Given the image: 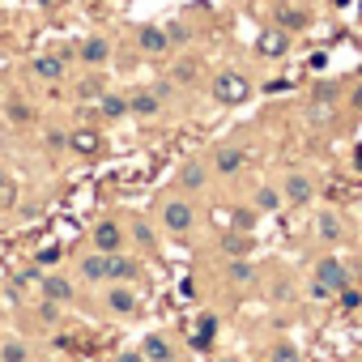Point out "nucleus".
Wrapping results in <instances>:
<instances>
[{"label": "nucleus", "mask_w": 362, "mask_h": 362, "mask_svg": "<svg viewBox=\"0 0 362 362\" xmlns=\"http://www.w3.org/2000/svg\"><path fill=\"white\" fill-rule=\"evenodd\" d=\"M218 337V315H201L197 320V345H214Z\"/></svg>", "instance_id": "obj_23"}, {"label": "nucleus", "mask_w": 362, "mask_h": 362, "mask_svg": "<svg viewBox=\"0 0 362 362\" xmlns=\"http://www.w3.org/2000/svg\"><path fill=\"white\" fill-rule=\"evenodd\" d=\"M311 192H315V188H311L307 175H290V179H286V201H290V205H307Z\"/></svg>", "instance_id": "obj_12"}, {"label": "nucleus", "mask_w": 362, "mask_h": 362, "mask_svg": "<svg viewBox=\"0 0 362 362\" xmlns=\"http://www.w3.org/2000/svg\"><path fill=\"white\" fill-rule=\"evenodd\" d=\"M132 239H136L141 247H153V230H149L145 222H136V226H132Z\"/></svg>", "instance_id": "obj_29"}, {"label": "nucleus", "mask_w": 362, "mask_h": 362, "mask_svg": "<svg viewBox=\"0 0 362 362\" xmlns=\"http://www.w3.org/2000/svg\"><path fill=\"white\" fill-rule=\"evenodd\" d=\"M81 277H86V281H107V256H103V252L86 256V260H81Z\"/></svg>", "instance_id": "obj_18"}, {"label": "nucleus", "mask_w": 362, "mask_h": 362, "mask_svg": "<svg viewBox=\"0 0 362 362\" xmlns=\"http://www.w3.org/2000/svg\"><path fill=\"white\" fill-rule=\"evenodd\" d=\"M107 56H111V43L107 39H86L81 43V60L86 64H107Z\"/></svg>", "instance_id": "obj_16"}, {"label": "nucleus", "mask_w": 362, "mask_h": 362, "mask_svg": "<svg viewBox=\"0 0 362 362\" xmlns=\"http://www.w3.org/2000/svg\"><path fill=\"white\" fill-rule=\"evenodd\" d=\"M39 260H43V264H56V260H60V247H47V252H43Z\"/></svg>", "instance_id": "obj_33"}, {"label": "nucleus", "mask_w": 362, "mask_h": 362, "mask_svg": "<svg viewBox=\"0 0 362 362\" xmlns=\"http://www.w3.org/2000/svg\"><path fill=\"white\" fill-rule=\"evenodd\" d=\"M252 277H256V269H252L243 256H235V260H230V281H252Z\"/></svg>", "instance_id": "obj_24"}, {"label": "nucleus", "mask_w": 362, "mask_h": 362, "mask_svg": "<svg viewBox=\"0 0 362 362\" xmlns=\"http://www.w3.org/2000/svg\"><path fill=\"white\" fill-rule=\"evenodd\" d=\"M277 201H281L277 188H260V192H256V209H277Z\"/></svg>", "instance_id": "obj_25"}, {"label": "nucleus", "mask_w": 362, "mask_h": 362, "mask_svg": "<svg viewBox=\"0 0 362 362\" xmlns=\"http://www.w3.org/2000/svg\"><path fill=\"white\" fill-rule=\"evenodd\" d=\"M222 247H226V256L235 260V256H247V252H252V239H247V230H235V235L222 239Z\"/></svg>", "instance_id": "obj_21"}, {"label": "nucleus", "mask_w": 362, "mask_h": 362, "mask_svg": "<svg viewBox=\"0 0 362 362\" xmlns=\"http://www.w3.org/2000/svg\"><path fill=\"white\" fill-rule=\"evenodd\" d=\"M94 247H98L103 256L119 252V247H124V230H119L115 222H98V226H94Z\"/></svg>", "instance_id": "obj_8"}, {"label": "nucleus", "mask_w": 362, "mask_h": 362, "mask_svg": "<svg viewBox=\"0 0 362 362\" xmlns=\"http://www.w3.org/2000/svg\"><path fill=\"white\" fill-rule=\"evenodd\" d=\"M107 281H141V260L111 252L107 256Z\"/></svg>", "instance_id": "obj_5"}, {"label": "nucleus", "mask_w": 362, "mask_h": 362, "mask_svg": "<svg viewBox=\"0 0 362 362\" xmlns=\"http://www.w3.org/2000/svg\"><path fill=\"white\" fill-rule=\"evenodd\" d=\"M311 298H320V303H324V298H337V290H332L328 281H320V277H315V281H311Z\"/></svg>", "instance_id": "obj_30"}, {"label": "nucleus", "mask_w": 362, "mask_h": 362, "mask_svg": "<svg viewBox=\"0 0 362 362\" xmlns=\"http://www.w3.org/2000/svg\"><path fill=\"white\" fill-rule=\"evenodd\" d=\"M256 52H260L264 60H277V56H286V52H290V35L273 22V26H264V30L256 35Z\"/></svg>", "instance_id": "obj_2"}, {"label": "nucleus", "mask_w": 362, "mask_h": 362, "mask_svg": "<svg viewBox=\"0 0 362 362\" xmlns=\"http://www.w3.org/2000/svg\"><path fill=\"white\" fill-rule=\"evenodd\" d=\"M205 179H209L205 162H201V158H192L184 170H179V188H184V192H201V188H205Z\"/></svg>", "instance_id": "obj_10"}, {"label": "nucleus", "mask_w": 362, "mask_h": 362, "mask_svg": "<svg viewBox=\"0 0 362 362\" xmlns=\"http://www.w3.org/2000/svg\"><path fill=\"white\" fill-rule=\"evenodd\" d=\"M136 43H141V52H149V56H162V52L170 47V39H166V30H158V26H141V35H136Z\"/></svg>", "instance_id": "obj_11"}, {"label": "nucleus", "mask_w": 362, "mask_h": 362, "mask_svg": "<svg viewBox=\"0 0 362 362\" xmlns=\"http://www.w3.org/2000/svg\"><path fill=\"white\" fill-rule=\"evenodd\" d=\"M30 73L43 77V81H60V77H64V60H60V56H35Z\"/></svg>", "instance_id": "obj_13"}, {"label": "nucleus", "mask_w": 362, "mask_h": 362, "mask_svg": "<svg viewBox=\"0 0 362 362\" xmlns=\"http://www.w3.org/2000/svg\"><path fill=\"white\" fill-rule=\"evenodd\" d=\"M69 149H73L77 158H98V153H103V132L90 128V124H81V128L69 132Z\"/></svg>", "instance_id": "obj_3"}, {"label": "nucleus", "mask_w": 362, "mask_h": 362, "mask_svg": "<svg viewBox=\"0 0 362 362\" xmlns=\"http://www.w3.org/2000/svg\"><path fill=\"white\" fill-rule=\"evenodd\" d=\"M252 94H256V90H252V81H247L243 73H235V69H226V73H218V77H214V98H218L222 107H243Z\"/></svg>", "instance_id": "obj_1"}, {"label": "nucleus", "mask_w": 362, "mask_h": 362, "mask_svg": "<svg viewBox=\"0 0 362 362\" xmlns=\"http://www.w3.org/2000/svg\"><path fill=\"white\" fill-rule=\"evenodd\" d=\"M252 222H256V214H252V209H239V214H235V230H247Z\"/></svg>", "instance_id": "obj_32"}, {"label": "nucleus", "mask_w": 362, "mask_h": 362, "mask_svg": "<svg viewBox=\"0 0 362 362\" xmlns=\"http://www.w3.org/2000/svg\"><path fill=\"white\" fill-rule=\"evenodd\" d=\"M141 354H145V362H170V345H166L158 332H149V337H145Z\"/></svg>", "instance_id": "obj_17"}, {"label": "nucleus", "mask_w": 362, "mask_h": 362, "mask_svg": "<svg viewBox=\"0 0 362 362\" xmlns=\"http://www.w3.org/2000/svg\"><path fill=\"white\" fill-rule=\"evenodd\" d=\"M0 362H26V345L9 341V345H5V354H0Z\"/></svg>", "instance_id": "obj_26"}, {"label": "nucleus", "mask_w": 362, "mask_h": 362, "mask_svg": "<svg viewBox=\"0 0 362 362\" xmlns=\"http://www.w3.org/2000/svg\"><path fill=\"white\" fill-rule=\"evenodd\" d=\"M315 235H320L324 243H337V239H341V218H337V214H320Z\"/></svg>", "instance_id": "obj_20"}, {"label": "nucleus", "mask_w": 362, "mask_h": 362, "mask_svg": "<svg viewBox=\"0 0 362 362\" xmlns=\"http://www.w3.org/2000/svg\"><path fill=\"white\" fill-rule=\"evenodd\" d=\"M119 362H145V354H124Z\"/></svg>", "instance_id": "obj_34"}, {"label": "nucleus", "mask_w": 362, "mask_h": 362, "mask_svg": "<svg viewBox=\"0 0 362 362\" xmlns=\"http://www.w3.org/2000/svg\"><path fill=\"white\" fill-rule=\"evenodd\" d=\"M98 107H103V115H107V119L128 115V98H119V94H103V98H98Z\"/></svg>", "instance_id": "obj_22"}, {"label": "nucleus", "mask_w": 362, "mask_h": 362, "mask_svg": "<svg viewBox=\"0 0 362 362\" xmlns=\"http://www.w3.org/2000/svg\"><path fill=\"white\" fill-rule=\"evenodd\" d=\"M243 162H247V149H239V145H226V149L214 153V170L218 175H239Z\"/></svg>", "instance_id": "obj_7"}, {"label": "nucleus", "mask_w": 362, "mask_h": 362, "mask_svg": "<svg viewBox=\"0 0 362 362\" xmlns=\"http://www.w3.org/2000/svg\"><path fill=\"white\" fill-rule=\"evenodd\" d=\"M277 26H281L286 35L307 30V13H303V9H277Z\"/></svg>", "instance_id": "obj_19"}, {"label": "nucleus", "mask_w": 362, "mask_h": 362, "mask_svg": "<svg viewBox=\"0 0 362 362\" xmlns=\"http://www.w3.org/2000/svg\"><path fill=\"white\" fill-rule=\"evenodd\" d=\"M273 362H298V349L294 345H277L273 349Z\"/></svg>", "instance_id": "obj_31"}, {"label": "nucleus", "mask_w": 362, "mask_h": 362, "mask_svg": "<svg viewBox=\"0 0 362 362\" xmlns=\"http://www.w3.org/2000/svg\"><path fill=\"white\" fill-rule=\"evenodd\" d=\"M107 307H111L115 315H132V311L141 307V298H136V290H132L128 281H115V286L107 290Z\"/></svg>", "instance_id": "obj_6"}, {"label": "nucleus", "mask_w": 362, "mask_h": 362, "mask_svg": "<svg viewBox=\"0 0 362 362\" xmlns=\"http://www.w3.org/2000/svg\"><path fill=\"white\" fill-rule=\"evenodd\" d=\"M39 290H43V298H52V303H69V298H73V286H69L64 277H43Z\"/></svg>", "instance_id": "obj_15"}, {"label": "nucleus", "mask_w": 362, "mask_h": 362, "mask_svg": "<svg viewBox=\"0 0 362 362\" xmlns=\"http://www.w3.org/2000/svg\"><path fill=\"white\" fill-rule=\"evenodd\" d=\"M337 298H341V307H345V311L362 307V294H358V290H349V286H345V290H337Z\"/></svg>", "instance_id": "obj_27"}, {"label": "nucleus", "mask_w": 362, "mask_h": 362, "mask_svg": "<svg viewBox=\"0 0 362 362\" xmlns=\"http://www.w3.org/2000/svg\"><path fill=\"white\" fill-rule=\"evenodd\" d=\"M166 39H170V43H188L192 30H188V26H179V22H170V26H166Z\"/></svg>", "instance_id": "obj_28"}, {"label": "nucleus", "mask_w": 362, "mask_h": 362, "mask_svg": "<svg viewBox=\"0 0 362 362\" xmlns=\"http://www.w3.org/2000/svg\"><path fill=\"white\" fill-rule=\"evenodd\" d=\"M162 226L170 235H188L192 230V205L188 201H166L162 205Z\"/></svg>", "instance_id": "obj_4"}, {"label": "nucleus", "mask_w": 362, "mask_h": 362, "mask_svg": "<svg viewBox=\"0 0 362 362\" xmlns=\"http://www.w3.org/2000/svg\"><path fill=\"white\" fill-rule=\"evenodd\" d=\"M315 277H320V281H328L332 290H345V286H349V269H345L341 260H332V256L315 264Z\"/></svg>", "instance_id": "obj_9"}, {"label": "nucleus", "mask_w": 362, "mask_h": 362, "mask_svg": "<svg viewBox=\"0 0 362 362\" xmlns=\"http://www.w3.org/2000/svg\"><path fill=\"white\" fill-rule=\"evenodd\" d=\"M128 111H132V115H158V111H162V98H158L153 90H136V94L128 98Z\"/></svg>", "instance_id": "obj_14"}]
</instances>
